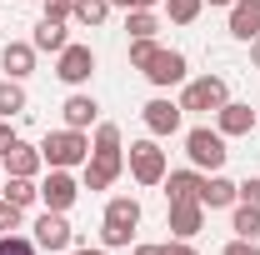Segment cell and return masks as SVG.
I'll return each instance as SVG.
<instances>
[{
  "mask_svg": "<svg viewBox=\"0 0 260 255\" xmlns=\"http://www.w3.org/2000/svg\"><path fill=\"white\" fill-rule=\"evenodd\" d=\"M120 170H125L120 125L100 120V125H95V145H90V160H85V175H80V185H85V190H110V185L120 180Z\"/></svg>",
  "mask_w": 260,
  "mask_h": 255,
  "instance_id": "6da1fadb",
  "label": "cell"
},
{
  "mask_svg": "<svg viewBox=\"0 0 260 255\" xmlns=\"http://www.w3.org/2000/svg\"><path fill=\"white\" fill-rule=\"evenodd\" d=\"M40 155L50 170H75V165H85L90 160V135L85 130H50L45 140H40Z\"/></svg>",
  "mask_w": 260,
  "mask_h": 255,
  "instance_id": "7a4b0ae2",
  "label": "cell"
},
{
  "mask_svg": "<svg viewBox=\"0 0 260 255\" xmlns=\"http://www.w3.org/2000/svg\"><path fill=\"white\" fill-rule=\"evenodd\" d=\"M135 225H140V200H130V195H115V200L105 205V225H100V245H105V250H115V245H130Z\"/></svg>",
  "mask_w": 260,
  "mask_h": 255,
  "instance_id": "3957f363",
  "label": "cell"
},
{
  "mask_svg": "<svg viewBox=\"0 0 260 255\" xmlns=\"http://www.w3.org/2000/svg\"><path fill=\"white\" fill-rule=\"evenodd\" d=\"M185 155H190V165L195 170H210V175H215V170H220V165H225V135H220V130H205V125H195L190 135H185Z\"/></svg>",
  "mask_w": 260,
  "mask_h": 255,
  "instance_id": "277c9868",
  "label": "cell"
},
{
  "mask_svg": "<svg viewBox=\"0 0 260 255\" xmlns=\"http://www.w3.org/2000/svg\"><path fill=\"white\" fill-rule=\"evenodd\" d=\"M225 100H230L225 75H200V80H190V85H185V95H180V110H220Z\"/></svg>",
  "mask_w": 260,
  "mask_h": 255,
  "instance_id": "5b68a950",
  "label": "cell"
},
{
  "mask_svg": "<svg viewBox=\"0 0 260 255\" xmlns=\"http://www.w3.org/2000/svg\"><path fill=\"white\" fill-rule=\"evenodd\" d=\"M130 175H135V185H160L165 180V150L155 140H135L130 145Z\"/></svg>",
  "mask_w": 260,
  "mask_h": 255,
  "instance_id": "8992f818",
  "label": "cell"
},
{
  "mask_svg": "<svg viewBox=\"0 0 260 255\" xmlns=\"http://www.w3.org/2000/svg\"><path fill=\"white\" fill-rule=\"evenodd\" d=\"M55 75H60L65 85H85L95 75V50L90 45H65L60 55H55Z\"/></svg>",
  "mask_w": 260,
  "mask_h": 255,
  "instance_id": "52a82bcc",
  "label": "cell"
},
{
  "mask_svg": "<svg viewBox=\"0 0 260 255\" xmlns=\"http://www.w3.org/2000/svg\"><path fill=\"white\" fill-rule=\"evenodd\" d=\"M75 195H80V180H75L70 170H50V175L40 180V200H45V210H70Z\"/></svg>",
  "mask_w": 260,
  "mask_h": 255,
  "instance_id": "ba28073f",
  "label": "cell"
},
{
  "mask_svg": "<svg viewBox=\"0 0 260 255\" xmlns=\"http://www.w3.org/2000/svg\"><path fill=\"white\" fill-rule=\"evenodd\" d=\"M180 115H185L180 100H165V95H155L145 110H140V120H145V130H150L155 140H160V135H175V130H180Z\"/></svg>",
  "mask_w": 260,
  "mask_h": 255,
  "instance_id": "9c48e42d",
  "label": "cell"
},
{
  "mask_svg": "<svg viewBox=\"0 0 260 255\" xmlns=\"http://www.w3.org/2000/svg\"><path fill=\"white\" fill-rule=\"evenodd\" d=\"M145 80H150V85H180V80H185V55H180V50H155V55H150V65H145Z\"/></svg>",
  "mask_w": 260,
  "mask_h": 255,
  "instance_id": "30bf717a",
  "label": "cell"
},
{
  "mask_svg": "<svg viewBox=\"0 0 260 255\" xmlns=\"http://www.w3.org/2000/svg\"><path fill=\"white\" fill-rule=\"evenodd\" d=\"M170 230H175V240H195L205 230V205L200 200H170Z\"/></svg>",
  "mask_w": 260,
  "mask_h": 255,
  "instance_id": "8fae6325",
  "label": "cell"
},
{
  "mask_svg": "<svg viewBox=\"0 0 260 255\" xmlns=\"http://www.w3.org/2000/svg\"><path fill=\"white\" fill-rule=\"evenodd\" d=\"M35 245L40 250H70V220H65V210H45L35 220Z\"/></svg>",
  "mask_w": 260,
  "mask_h": 255,
  "instance_id": "7c38bea8",
  "label": "cell"
},
{
  "mask_svg": "<svg viewBox=\"0 0 260 255\" xmlns=\"http://www.w3.org/2000/svg\"><path fill=\"white\" fill-rule=\"evenodd\" d=\"M255 115L260 110H250V105H245V100H225V105H220V110H215V130H220V135H250V130H255Z\"/></svg>",
  "mask_w": 260,
  "mask_h": 255,
  "instance_id": "4fadbf2b",
  "label": "cell"
},
{
  "mask_svg": "<svg viewBox=\"0 0 260 255\" xmlns=\"http://www.w3.org/2000/svg\"><path fill=\"white\" fill-rule=\"evenodd\" d=\"M235 200H240V185L225 180L220 170L200 180V205H205V210H225V205H235Z\"/></svg>",
  "mask_w": 260,
  "mask_h": 255,
  "instance_id": "5bb4252c",
  "label": "cell"
},
{
  "mask_svg": "<svg viewBox=\"0 0 260 255\" xmlns=\"http://www.w3.org/2000/svg\"><path fill=\"white\" fill-rule=\"evenodd\" d=\"M0 70H5L10 80H25V75L35 70V45L30 40H10V45L0 50Z\"/></svg>",
  "mask_w": 260,
  "mask_h": 255,
  "instance_id": "9a60e30c",
  "label": "cell"
},
{
  "mask_svg": "<svg viewBox=\"0 0 260 255\" xmlns=\"http://www.w3.org/2000/svg\"><path fill=\"white\" fill-rule=\"evenodd\" d=\"M5 170H10V175H40V165H45V155H40V145H25V140H15V145H10V150H5Z\"/></svg>",
  "mask_w": 260,
  "mask_h": 255,
  "instance_id": "2e32d148",
  "label": "cell"
},
{
  "mask_svg": "<svg viewBox=\"0 0 260 255\" xmlns=\"http://www.w3.org/2000/svg\"><path fill=\"white\" fill-rule=\"evenodd\" d=\"M200 180H205V175H200V170H165V200H200Z\"/></svg>",
  "mask_w": 260,
  "mask_h": 255,
  "instance_id": "e0dca14e",
  "label": "cell"
},
{
  "mask_svg": "<svg viewBox=\"0 0 260 255\" xmlns=\"http://www.w3.org/2000/svg\"><path fill=\"white\" fill-rule=\"evenodd\" d=\"M230 35L235 40H255L260 35V5L255 0H235L230 5Z\"/></svg>",
  "mask_w": 260,
  "mask_h": 255,
  "instance_id": "ac0fdd59",
  "label": "cell"
},
{
  "mask_svg": "<svg viewBox=\"0 0 260 255\" xmlns=\"http://www.w3.org/2000/svg\"><path fill=\"white\" fill-rule=\"evenodd\" d=\"M35 50H50V55H60L65 45H70V35H65V20H50V15H40V25L30 35Z\"/></svg>",
  "mask_w": 260,
  "mask_h": 255,
  "instance_id": "d6986e66",
  "label": "cell"
},
{
  "mask_svg": "<svg viewBox=\"0 0 260 255\" xmlns=\"http://www.w3.org/2000/svg\"><path fill=\"white\" fill-rule=\"evenodd\" d=\"M60 110H65V125H70V130H90V125L100 120V105H95L90 95H70Z\"/></svg>",
  "mask_w": 260,
  "mask_h": 255,
  "instance_id": "ffe728a7",
  "label": "cell"
},
{
  "mask_svg": "<svg viewBox=\"0 0 260 255\" xmlns=\"http://www.w3.org/2000/svg\"><path fill=\"white\" fill-rule=\"evenodd\" d=\"M105 15H110V0H70V20L85 25V30L105 25Z\"/></svg>",
  "mask_w": 260,
  "mask_h": 255,
  "instance_id": "44dd1931",
  "label": "cell"
},
{
  "mask_svg": "<svg viewBox=\"0 0 260 255\" xmlns=\"http://www.w3.org/2000/svg\"><path fill=\"white\" fill-rule=\"evenodd\" d=\"M230 230H235L240 240H255V235H260V205H245V200H235V215H230Z\"/></svg>",
  "mask_w": 260,
  "mask_h": 255,
  "instance_id": "7402d4cb",
  "label": "cell"
},
{
  "mask_svg": "<svg viewBox=\"0 0 260 255\" xmlns=\"http://www.w3.org/2000/svg\"><path fill=\"white\" fill-rule=\"evenodd\" d=\"M0 195H5V200H15V205L25 210V205H35V200H40V185H35L30 175H10V180L0 185Z\"/></svg>",
  "mask_w": 260,
  "mask_h": 255,
  "instance_id": "603a6c76",
  "label": "cell"
},
{
  "mask_svg": "<svg viewBox=\"0 0 260 255\" xmlns=\"http://www.w3.org/2000/svg\"><path fill=\"white\" fill-rule=\"evenodd\" d=\"M125 30H130V40H155L160 15L155 10H125Z\"/></svg>",
  "mask_w": 260,
  "mask_h": 255,
  "instance_id": "cb8c5ba5",
  "label": "cell"
},
{
  "mask_svg": "<svg viewBox=\"0 0 260 255\" xmlns=\"http://www.w3.org/2000/svg\"><path fill=\"white\" fill-rule=\"evenodd\" d=\"M20 110H25V85L5 75V80H0V120H10V115H20Z\"/></svg>",
  "mask_w": 260,
  "mask_h": 255,
  "instance_id": "d4e9b609",
  "label": "cell"
},
{
  "mask_svg": "<svg viewBox=\"0 0 260 255\" xmlns=\"http://www.w3.org/2000/svg\"><path fill=\"white\" fill-rule=\"evenodd\" d=\"M200 5H205V0H165V15H170L175 25H190L195 15H200Z\"/></svg>",
  "mask_w": 260,
  "mask_h": 255,
  "instance_id": "484cf974",
  "label": "cell"
},
{
  "mask_svg": "<svg viewBox=\"0 0 260 255\" xmlns=\"http://www.w3.org/2000/svg\"><path fill=\"white\" fill-rule=\"evenodd\" d=\"M20 220H25V210H20L15 200H5V195H0V235H10V230H20Z\"/></svg>",
  "mask_w": 260,
  "mask_h": 255,
  "instance_id": "4316f807",
  "label": "cell"
},
{
  "mask_svg": "<svg viewBox=\"0 0 260 255\" xmlns=\"http://www.w3.org/2000/svg\"><path fill=\"white\" fill-rule=\"evenodd\" d=\"M0 255H35V240H25V235H0Z\"/></svg>",
  "mask_w": 260,
  "mask_h": 255,
  "instance_id": "83f0119b",
  "label": "cell"
},
{
  "mask_svg": "<svg viewBox=\"0 0 260 255\" xmlns=\"http://www.w3.org/2000/svg\"><path fill=\"white\" fill-rule=\"evenodd\" d=\"M155 50H160L155 40H130V65H135V70H145V65H150V55H155Z\"/></svg>",
  "mask_w": 260,
  "mask_h": 255,
  "instance_id": "f1b7e54d",
  "label": "cell"
},
{
  "mask_svg": "<svg viewBox=\"0 0 260 255\" xmlns=\"http://www.w3.org/2000/svg\"><path fill=\"white\" fill-rule=\"evenodd\" d=\"M220 255H260V245H255V240H240V235H235V240H230Z\"/></svg>",
  "mask_w": 260,
  "mask_h": 255,
  "instance_id": "f546056e",
  "label": "cell"
},
{
  "mask_svg": "<svg viewBox=\"0 0 260 255\" xmlns=\"http://www.w3.org/2000/svg\"><path fill=\"white\" fill-rule=\"evenodd\" d=\"M240 200H245V205H260V175H250V180L240 185Z\"/></svg>",
  "mask_w": 260,
  "mask_h": 255,
  "instance_id": "4dcf8cb0",
  "label": "cell"
},
{
  "mask_svg": "<svg viewBox=\"0 0 260 255\" xmlns=\"http://www.w3.org/2000/svg\"><path fill=\"white\" fill-rule=\"evenodd\" d=\"M45 15L50 20H70V0H45Z\"/></svg>",
  "mask_w": 260,
  "mask_h": 255,
  "instance_id": "1f68e13d",
  "label": "cell"
},
{
  "mask_svg": "<svg viewBox=\"0 0 260 255\" xmlns=\"http://www.w3.org/2000/svg\"><path fill=\"white\" fill-rule=\"evenodd\" d=\"M15 140H20V135H15V125H10V120H0V155H5Z\"/></svg>",
  "mask_w": 260,
  "mask_h": 255,
  "instance_id": "d6a6232c",
  "label": "cell"
},
{
  "mask_svg": "<svg viewBox=\"0 0 260 255\" xmlns=\"http://www.w3.org/2000/svg\"><path fill=\"white\" fill-rule=\"evenodd\" d=\"M165 255H200L190 240H165Z\"/></svg>",
  "mask_w": 260,
  "mask_h": 255,
  "instance_id": "836d02e7",
  "label": "cell"
},
{
  "mask_svg": "<svg viewBox=\"0 0 260 255\" xmlns=\"http://www.w3.org/2000/svg\"><path fill=\"white\" fill-rule=\"evenodd\" d=\"M110 5H120V10H155L160 0H110Z\"/></svg>",
  "mask_w": 260,
  "mask_h": 255,
  "instance_id": "e575fe53",
  "label": "cell"
},
{
  "mask_svg": "<svg viewBox=\"0 0 260 255\" xmlns=\"http://www.w3.org/2000/svg\"><path fill=\"white\" fill-rule=\"evenodd\" d=\"M135 255H165V245H135Z\"/></svg>",
  "mask_w": 260,
  "mask_h": 255,
  "instance_id": "d590c367",
  "label": "cell"
},
{
  "mask_svg": "<svg viewBox=\"0 0 260 255\" xmlns=\"http://www.w3.org/2000/svg\"><path fill=\"white\" fill-rule=\"evenodd\" d=\"M250 65H255V70H260V35H255V40H250Z\"/></svg>",
  "mask_w": 260,
  "mask_h": 255,
  "instance_id": "8d00e7d4",
  "label": "cell"
},
{
  "mask_svg": "<svg viewBox=\"0 0 260 255\" xmlns=\"http://www.w3.org/2000/svg\"><path fill=\"white\" fill-rule=\"evenodd\" d=\"M70 255H110L105 245H85V250H70Z\"/></svg>",
  "mask_w": 260,
  "mask_h": 255,
  "instance_id": "74e56055",
  "label": "cell"
},
{
  "mask_svg": "<svg viewBox=\"0 0 260 255\" xmlns=\"http://www.w3.org/2000/svg\"><path fill=\"white\" fill-rule=\"evenodd\" d=\"M205 5H235V0H205Z\"/></svg>",
  "mask_w": 260,
  "mask_h": 255,
  "instance_id": "f35d334b",
  "label": "cell"
},
{
  "mask_svg": "<svg viewBox=\"0 0 260 255\" xmlns=\"http://www.w3.org/2000/svg\"><path fill=\"white\" fill-rule=\"evenodd\" d=\"M255 130H260V115H255Z\"/></svg>",
  "mask_w": 260,
  "mask_h": 255,
  "instance_id": "ab89813d",
  "label": "cell"
},
{
  "mask_svg": "<svg viewBox=\"0 0 260 255\" xmlns=\"http://www.w3.org/2000/svg\"><path fill=\"white\" fill-rule=\"evenodd\" d=\"M255 5H260V0H255Z\"/></svg>",
  "mask_w": 260,
  "mask_h": 255,
  "instance_id": "60d3db41",
  "label": "cell"
}]
</instances>
